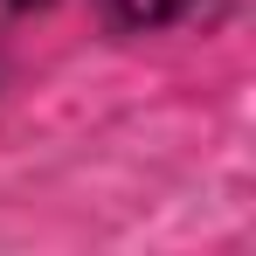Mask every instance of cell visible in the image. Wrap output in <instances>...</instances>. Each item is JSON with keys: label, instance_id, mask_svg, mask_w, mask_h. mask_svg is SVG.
<instances>
[{"label": "cell", "instance_id": "2", "mask_svg": "<svg viewBox=\"0 0 256 256\" xmlns=\"http://www.w3.org/2000/svg\"><path fill=\"white\" fill-rule=\"evenodd\" d=\"M7 7H21V14H28V7H48V0H7Z\"/></svg>", "mask_w": 256, "mask_h": 256}, {"label": "cell", "instance_id": "1", "mask_svg": "<svg viewBox=\"0 0 256 256\" xmlns=\"http://www.w3.org/2000/svg\"><path fill=\"white\" fill-rule=\"evenodd\" d=\"M111 7V21H125V28H160V21H173L187 0H104Z\"/></svg>", "mask_w": 256, "mask_h": 256}]
</instances>
